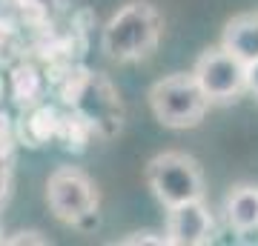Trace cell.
<instances>
[{"instance_id": "cell-3", "label": "cell", "mask_w": 258, "mask_h": 246, "mask_svg": "<svg viewBox=\"0 0 258 246\" xmlns=\"http://www.w3.org/2000/svg\"><path fill=\"white\" fill-rule=\"evenodd\" d=\"M49 212L66 226L86 229L98 223V186L89 175L78 166H57L46 181Z\"/></svg>"}, {"instance_id": "cell-12", "label": "cell", "mask_w": 258, "mask_h": 246, "mask_svg": "<svg viewBox=\"0 0 258 246\" xmlns=\"http://www.w3.org/2000/svg\"><path fill=\"white\" fill-rule=\"evenodd\" d=\"M18 132H15V118L9 109L0 106V160H15L18 152Z\"/></svg>"}, {"instance_id": "cell-5", "label": "cell", "mask_w": 258, "mask_h": 246, "mask_svg": "<svg viewBox=\"0 0 258 246\" xmlns=\"http://www.w3.org/2000/svg\"><path fill=\"white\" fill-rule=\"evenodd\" d=\"M192 77L198 80V86L210 103H227L235 101L244 92L247 63H241L238 57L230 55L221 46H212V49L198 55L192 66Z\"/></svg>"}, {"instance_id": "cell-18", "label": "cell", "mask_w": 258, "mask_h": 246, "mask_svg": "<svg viewBox=\"0 0 258 246\" xmlns=\"http://www.w3.org/2000/svg\"><path fill=\"white\" fill-rule=\"evenodd\" d=\"M0 243H3V229H0Z\"/></svg>"}, {"instance_id": "cell-6", "label": "cell", "mask_w": 258, "mask_h": 246, "mask_svg": "<svg viewBox=\"0 0 258 246\" xmlns=\"http://www.w3.org/2000/svg\"><path fill=\"white\" fill-rule=\"evenodd\" d=\"M212 235H215V218H212L210 206L204 203V198L166 209V246H204L212 240Z\"/></svg>"}, {"instance_id": "cell-2", "label": "cell", "mask_w": 258, "mask_h": 246, "mask_svg": "<svg viewBox=\"0 0 258 246\" xmlns=\"http://www.w3.org/2000/svg\"><path fill=\"white\" fill-rule=\"evenodd\" d=\"M147 98L155 120L166 129H192L210 109V101L192 77V72H175L155 80L149 86Z\"/></svg>"}, {"instance_id": "cell-14", "label": "cell", "mask_w": 258, "mask_h": 246, "mask_svg": "<svg viewBox=\"0 0 258 246\" xmlns=\"http://www.w3.org/2000/svg\"><path fill=\"white\" fill-rule=\"evenodd\" d=\"M15 189V172H12V160H0V206H6Z\"/></svg>"}, {"instance_id": "cell-10", "label": "cell", "mask_w": 258, "mask_h": 246, "mask_svg": "<svg viewBox=\"0 0 258 246\" xmlns=\"http://www.w3.org/2000/svg\"><path fill=\"white\" fill-rule=\"evenodd\" d=\"M218 46L235 55L241 63H252L258 57V12L255 15H235L232 20H227Z\"/></svg>"}, {"instance_id": "cell-15", "label": "cell", "mask_w": 258, "mask_h": 246, "mask_svg": "<svg viewBox=\"0 0 258 246\" xmlns=\"http://www.w3.org/2000/svg\"><path fill=\"white\" fill-rule=\"evenodd\" d=\"M118 243H123V246H138V243L166 246V237H164V235H155V232H132L129 237H120Z\"/></svg>"}, {"instance_id": "cell-11", "label": "cell", "mask_w": 258, "mask_h": 246, "mask_svg": "<svg viewBox=\"0 0 258 246\" xmlns=\"http://www.w3.org/2000/svg\"><path fill=\"white\" fill-rule=\"evenodd\" d=\"M23 49H26V46H23L20 29L15 26L12 20H6L3 15H0V69L9 66V63H15L18 57L26 55Z\"/></svg>"}, {"instance_id": "cell-17", "label": "cell", "mask_w": 258, "mask_h": 246, "mask_svg": "<svg viewBox=\"0 0 258 246\" xmlns=\"http://www.w3.org/2000/svg\"><path fill=\"white\" fill-rule=\"evenodd\" d=\"M3 98H6V74L0 69V106H3Z\"/></svg>"}, {"instance_id": "cell-7", "label": "cell", "mask_w": 258, "mask_h": 246, "mask_svg": "<svg viewBox=\"0 0 258 246\" xmlns=\"http://www.w3.org/2000/svg\"><path fill=\"white\" fill-rule=\"evenodd\" d=\"M60 115L63 109L52 101L32 103L26 109H20V118H15V132H18V143L26 149H43L52 146L57 137L60 126Z\"/></svg>"}, {"instance_id": "cell-9", "label": "cell", "mask_w": 258, "mask_h": 246, "mask_svg": "<svg viewBox=\"0 0 258 246\" xmlns=\"http://www.w3.org/2000/svg\"><path fill=\"white\" fill-rule=\"evenodd\" d=\"M224 220L235 235L258 232V183H238L227 192Z\"/></svg>"}, {"instance_id": "cell-13", "label": "cell", "mask_w": 258, "mask_h": 246, "mask_svg": "<svg viewBox=\"0 0 258 246\" xmlns=\"http://www.w3.org/2000/svg\"><path fill=\"white\" fill-rule=\"evenodd\" d=\"M3 243H6V246L46 243V237H43V232H37V229H18V232H12V235H3Z\"/></svg>"}, {"instance_id": "cell-8", "label": "cell", "mask_w": 258, "mask_h": 246, "mask_svg": "<svg viewBox=\"0 0 258 246\" xmlns=\"http://www.w3.org/2000/svg\"><path fill=\"white\" fill-rule=\"evenodd\" d=\"M49 80L46 69L32 60V57H18L15 63L6 66V98H9L18 109H26L32 103L46 101Z\"/></svg>"}, {"instance_id": "cell-16", "label": "cell", "mask_w": 258, "mask_h": 246, "mask_svg": "<svg viewBox=\"0 0 258 246\" xmlns=\"http://www.w3.org/2000/svg\"><path fill=\"white\" fill-rule=\"evenodd\" d=\"M244 92H249L252 98H258V57L252 63H247V77H244Z\"/></svg>"}, {"instance_id": "cell-1", "label": "cell", "mask_w": 258, "mask_h": 246, "mask_svg": "<svg viewBox=\"0 0 258 246\" xmlns=\"http://www.w3.org/2000/svg\"><path fill=\"white\" fill-rule=\"evenodd\" d=\"M164 32V18L149 0H129L120 6L101 32L103 55L118 63H138L147 60L158 49Z\"/></svg>"}, {"instance_id": "cell-4", "label": "cell", "mask_w": 258, "mask_h": 246, "mask_svg": "<svg viewBox=\"0 0 258 246\" xmlns=\"http://www.w3.org/2000/svg\"><path fill=\"white\" fill-rule=\"evenodd\" d=\"M147 186L164 209L204 198V172L186 152H161L147 163Z\"/></svg>"}]
</instances>
